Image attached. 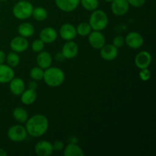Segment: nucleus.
<instances>
[{
    "label": "nucleus",
    "mask_w": 156,
    "mask_h": 156,
    "mask_svg": "<svg viewBox=\"0 0 156 156\" xmlns=\"http://www.w3.org/2000/svg\"><path fill=\"white\" fill-rule=\"evenodd\" d=\"M49 128V120L45 115L35 114L27 119L25 129L28 135L33 137H41L47 133Z\"/></svg>",
    "instance_id": "obj_1"
},
{
    "label": "nucleus",
    "mask_w": 156,
    "mask_h": 156,
    "mask_svg": "<svg viewBox=\"0 0 156 156\" xmlns=\"http://www.w3.org/2000/svg\"><path fill=\"white\" fill-rule=\"evenodd\" d=\"M43 80L46 85L52 88H56L62 85L65 80V73L58 67H49L44 69Z\"/></svg>",
    "instance_id": "obj_2"
},
{
    "label": "nucleus",
    "mask_w": 156,
    "mask_h": 156,
    "mask_svg": "<svg viewBox=\"0 0 156 156\" xmlns=\"http://www.w3.org/2000/svg\"><path fill=\"white\" fill-rule=\"evenodd\" d=\"M108 21L109 19L106 12L97 9L91 12L88 23L93 30L101 31L108 27Z\"/></svg>",
    "instance_id": "obj_3"
},
{
    "label": "nucleus",
    "mask_w": 156,
    "mask_h": 156,
    "mask_svg": "<svg viewBox=\"0 0 156 156\" xmlns=\"http://www.w3.org/2000/svg\"><path fill=\"white\" fill-rule=\"evenodd\" d=\"M34 6L31 2L23 0L18 1L12 8V14L18 20H26L31 17Z\"/></svg>",
    "instance_id": "obj_4"
},
{
    "label": "nucleus",
    "mask_w": 156,
    "mask_h": 156,
    "mask_svg": "<svg viewBox=\"0 0 156 156\" xmlns=\"http://www.w3.org/2000/svg\"><path fill=\"white\" fill-rule=\"evenodd\" d=\"M27 133L25 126L22 125H13L11 126L7 132V136L11 141L15 143L22 142L27 138Z\"/></svg>",
    "instance_id": "obj_5"
},
{
    "label": "nucleus",
    "mask_w": 156,
    "mask_h": 156,
    "mask_svg": "<svg viewBox=\"0 0 156 156\" xmlns=\"http://www.w3.org/2000/svg\"><path fill=\"white\" fill-rule=\"evenodd\" d=\"M88 43L92 48L95 50H101L106 44V39L101 31L91 30L88 34Z\"/></svg>",
    "instance_id": "obj_6"
},
{
    "label": "nucleus",
    "mask_w": 156,
    "mask_h": 156,
    "mask_svg": "<svg viewBox=\"0 0 156 156\" xmlns=\"http://www.w3.org/2000/svg\"><path fill=\"white\" fill-rule=\"evenodd\" d=\"M125 38V44L132 49H139L143 47L144 44V38L136 31H132L127 34Z\"/></svg>",
    "instance_id": "obj_7"
},
{
    "label": "nucleus",
    "mask_w": 156,
    "mask_h": 156,
    "mask_svg": "<svg viewBox=\"0 0 156 156\" xmlns=\"http://www.w3.org/2000/svg\"><path fill=\"white\" fill-rule=\"evenodd\" d=\"M10 46L11 50L15 53H23V52L26 51L29 47V43L27 38L21 36H17L12 38V41H10Z\"/></svg>",
    "instance_id": "obj_8"
},
{
    "label": "nucleus",
    "mask_w": 156,
    "mask_h": 156,
    "mask_svg": "<svg viewBox=\"0 0 156 156\" xmlns=\"http://www.w3.org/2000/svg\"><path fill=\"white\" fill-rule=\"evenodd\" d=\"M111 4V12L116 16H123L129 11V5L127 0H113Z\"/></svg>",
    "instance_id": "obj_9"
},
{
    "label": "nucleus",
    "mask_w": 156,
    "mask_h": 156,
    "mask_svg": "<svg viewBox=\"0 0 156 156\" xmlns=\"http://www.w3.org/2000/svg\"><path fill=\"white\" fill-rule=\"evenodd\" d=\"M152 57L150 53L146 51V50H143V51L137 53L136 56H135L134 62H135V65L136 66L137 68L142 69L149 68V66L152 63Z\"/></svg>",
    "instance_id": "obj_10"
},
{
    "label": "nucleus",
    "mask_w": 156,
    "mask_h": 156,
    "mask_svg": "<svg viewBox=\"0 0 156 156\" xmlns=\"http://www.w3.org/2000/svg\"><path fill=\"white\" fill-rule=\"evenodd\" d=\"M62 54L65 59H71L76 57L79 53V46L75 41H68L62 47Z\"/></svg>",
    "instance_id": "obj_11"
},
{
    "label": "nucleus",
    "mask_w": 156,
    "mask_h": 156,
    "mask_svg": "<svg viewBox=\"0 0 156 156\" xmlns=\"http://www.w3.org/2000/svg\"><path fill=\"white\" fill-rule=\"evenodd\" d=\"M34 152L38 156H50L53 154V144L47 140L37 142L34 146Z\"/></svg>",
    "instance_id": "obj_12"
},
{
    "label": "nucleus",
    "mask_w": 156,
    "mask_h": 156,
    "mask_svg": "<svg viewBox=\"0 0 156 156\" xmlns=\"http://www.w3.org/2000/svg\"><path fill=\"white\" fill-rule=\"evenodd\" d=\"M59 34L61 38L66 41H73L77 36L76 27L69 23L62 24L59 28Z\"/></svg>",
    "instance_id": "obj_13"
},
{
    "label": "nucleus",
    "mask_w": 156,
    "mask_h": 156,
    "mask_svg": "<svg viewBox=\"0 0 156 156\" xmlns=\"http://www.w3.org/2000/svg\"><path fill=\"white\" fill-rule=\"evenodd\" d=\"M118 56V48L113 44H105L100 50V56L105 61L114 60Z\"/></svg>",
    "instance_id": "obj_14"
},
{
    "label": "nucleus",
    "mask_w": 156,
    "mask_h": 156,
    "mask_svg": "<svg viewBox=\"0 0 156 156\" xmlns=\"http://www.w3.org/2000/svg\"><path fill=\"white\" fill-rule=\"evenodd\" d=\"M56 7L64 12H72L80 5V0H55Z\"/></svg>",
    "instance_id": "obj_15"
},
{
    "label": "nucleus",
    "mask_w": 156,
    "mask_h": 156,
    "mask_svg": "<svg viewBox=\"0 0 156 156\" xmlns=\"http://www.w3.org/2000/svg\"><path fill=\"white\" fill-rule=\"evenodd\" d=\"M40 39L44 43V44H52L55 42L57 39L58 34L56 29L52 27H44L40 32Z\"/></svg>",
    "instance_id": "obj_16"
},
{
    "label": "nucleus",
    "mask_w": 156,
    "mask_h": 156,
    "mask_svg": "<svg viewBox=\"0 0 156 156\" xmlns=\"http://www.w3.org/2000/svg\"><path fill=\"white\" fill-rule=\"evenodd\" d=\"M9 83L10 91L15 96H20L25 90V84L24 80L21 78L14 77Z\"/></svg>",
    "instance_id": "obj_17"
},
{
    "label": "nucleus",
    "mask_w": 156,
    "mask_h": 156,
    "mask_svg": "<svg viewBox=\"0 0 156 156\" xmlns=\"http://www.w3.org/2000/svg\"><path fill=\"white\" fill-rule=\"evenodd\" d=\"M36 62L38 66L41 67L43 69H46L51 66L52 62H53V57L49 52L41 51L38 53L37 56Z\"/></svg>",
    "instance_id": "obj_18"
},
{
    "label": "nucleus",
    "mask_w": 156,
    "mask_h": 156,
    "mask_svg": "<svg viewBox=\"0 0 156 156\" xmlns=\"http://www.w3.org/2000/svg\"><path fill=\"white\" fill-rule=\"evenodd\" d=\"M14 77L15 72L12 67L5 63L0 64V83H9Z\"/></svg>",
    "instance_id": "obj_19"
},
{
    "label": "nucleus",
    "mask_w": 156,
    "mask_h": 156,
    "mask_svg": "<svg viewBox=\"0 0 156 156\" xmlns=\"http://www.w3.org/2000/svg\"><path fill=\"white\" fill-rule=\"evenodd\" d=\"M35 32L34 26L29 22H23L18 27V33L20 36L27 38L33 36Z\"/></svg>",
    "instance_id": "obj_20"
},
{
    "label": "nucleus",
    "mask_w": 156,
    "mask_h": 156,
    "mask_svg": "<svg viewBox=\"0 0 156 156\" xmlns=\"http://www.w3.org/2000/svg\"><path fill=\"white\" fill-rule=\"evenodd\" d=\"M20 96H21V101L22 104H24V105H30L35 102L37 97V94L35 90L28 88V89L24 90Z\"/></svg>",
    "instance_id": "obj_21"
},
{
    "label": "nucleus",
    "mask_w": 156,
    "mask_h": 156,
    "mask_svg": "<svg viewBox=\"0 0 156 156\" xmlns=\"http://www.w3.org/2000/svg\"><path fill=\"white\" fill-rule=\"evenodd\" d=\"M64 156H83L84 152L82 148L75 143H69L63 149Z\"/></svg>",
    "instance_id": "obj_22"
},
{
    "label": "nucleus",
    "mask_w": 156,
    "mask_h": 156,
    "mask_svg": "<svg viewBox=\"0 0 156 156\" xmlns=\"http://www.w3.org/2000/svg\"><path fill=\"white\" fill-rule=\"evenodd\" d=\"M12 115H13L14 119L20 123H25L28 119V114H27V111L20 107L13 110Z\"/></svg>",
    "instance_id": "obj_23"
},
{
    "label": "nucleus",
    "mask_w": 156,
    "mask_h": 156,
    "mask_svg": "<svg viewBox=\"0 0 156 156\" xmlns=\"http://www.w3.org/2000/svg\"><path fill=\"white\" fill-rule=\"evenodd\" d=\"M31 16L34 19L38 21H43L46 20L48 17V12L47 9L44 7H36L34 8L33 12H32Z\"/></svg>",
    "instance_id": "obj_24"
},
{
    "label": "nucleus",
    "mask_w": 156,
    "mask_h": 156,
    "mask_svg": "<svg viewBox=\"0 0 156 156\" xmlns=\"http://www.w3.org/2000/svg\"><path fill=\"white\" fill-rule=\"evenodd\" d=\"M92 29H91V26H90L88 22H82L77 26L76 27V32L77 34L82 37H86L88 36L90 33L91 32Z\"/></svg>",
    "instance_id": "obj_25"
},
{
    "label": "nucleus",
    "mask_w": 156,
    "mask_h": 156,
    "mask_svg": "<svg viewBox=\"0 0 156 156\" xmlns=\"http://www.w3.org/2000/svg\"><path fill=\"white\" fill-rule=\"evenodd\" d=\"M5 61L7 62V65L14 68V67H16L19 65L20 56H18V53L12 51L11 53H8V55L6 56Z\"/></svg>",
    "instance_id": "obj_26"
},
{
    "label": "nucleus",
    "mask_w": 156,
    "mask_h": 156,
    "mask_svg": "<svg viewBox=\"0 0 156 156\" xmlns=\"http://www.w3.org/2000/svg\"><path fill=\"white\" fill-rule=\"evenodd\" d=\"M80 4L86 11L93 12L99 5L98 0H80Z\"/></svg>",
    "instance_id": "obj_27"
},
{
    "label": "nucleus",
    "mask_w": 156,
    "mask_h": 156,
    "mask_svg": "<svg viewBox=\"0 0 156 156\" xmlns=\"http://www.w3.org/2000/svg\"><path fill=\"white\" fill-rule=\"evenodd\" d=\"M44 74V69H41V67L37 66L34 67L30 71V77L31 78L32 80H34L36 82L37 81L43 80Z\"/></svg>",
    "instance_id": "obj_28"
},
{
    "label": "nucleus",
    "mask_w": 156,
    "mask_h": 156,
    "mask_svg": "<svg viewBox=\"0 0 156 156\" xmlns=\"http://www.w3.org/2000/svg\"><path fill=\"white\" fill-rule=\"evenodd\" d=\"M45 47V44L41 39H36L31 44V50L35 53H40L43 51Z\"/></svg>",
    "instance_id": "obj_29"
},
{
    "label": "nucleus",
    "mask_w": 156,
    "mask_h": 156,
    "mask_svg": "<svg viewBox=\"0 0 156 156\" xmlns=\"http://www.w3.org/2000/svg\"><path fill=\"white\" fill-rule=\"evenodd\" d=\"M151 76H152L151 72L148 68L142 69H140V73H139V76H140V79L142 81H143V82L149 81L150 79Z\"/></svg>",
    "instance_id": "obj_30"
},
{
    "label": "nucleus",
    "mask_w": 156,
    "mask_h": 156,
    "mask_svg": "<svg viewBox=\"0 0 156 156\" xmlns=\"http://www.w3.org/2000/svg\"><path fill=\"white\" fill-rule=\"evenodd\" d=\"M113 45L115 46L117 48H120L125 44V38L121 35H117L114 37L113 39Z\"/></svg>",
    "instance_id": "obj_31"
},
{
    "label": "nucleus",
    "mask_w": 156,
    "mask_h": 156,
    "mask_svg": "<svg viewBox=\"0 0 156 156\" xmlns=\"http://www.w3.org/2000/svg\"><path fill=\"white\" fill-rule=\"evenodd\" d=\"M64 147H65L64 143L61 140H56L53 143V151H55V152H61V151L63 150Z\"/></svg>",
    "instance_id": "obj_32"
},
{
    "label": "nucleus",
    "mask_w": 156,
    "mask_h": 156,
    "mask_svg": "<svg viewBox=\"0 0 156 156\" xmlns=\"http://www.w3.org/2000/svg\"><path fill=\"white\" fill-rule=\"evenodd\" d=\"M146 0H127L129 5H132L133 7L140 8L143 6L146 3Z\"/></svg>",
    "instance_id": "obj_33"
},
{
    "label": "nucleus",
    "mask_w": 156,
    "mask_h": 156,
    "mask_svg": "<svg viewBox=\"0 0 156 156\" xmlns=\"http://www.w3.org/2000/svg\"><path fill=\"white\" fill-rule=\"evenodd\" d=\"M37 88H38V84L37 83L36 81L33 80V81H31L30 83H29L28 88H30V89L35 90V91H36V90L37 89Z\"/></svg>",
    "instance_id": "obj_34"
},
{
    "label": "nucleus",
    "mask_w": 156,
    "mask_h": 156,
    "mask_svg": "<svg viewBox=\"0 0 156 156\" xmlns=\"http://www.w3.org/2000/svg\"><path fill=\"white\" fill-rule=\"evenodd\" d=\"M6 59V55L3 50H0V64L5 63Z\"/></svg>",
    "instance_id": "obj_35"
},
{
    "label": "nucleus",
    "mask_w": 156,
    "mask_h": 156,
    "mask_svg": "<svg viewBox=\"0 0 156 156\" xmlns=\"http://www.w3.org/2000/svg\"><path fill=\"white\" fill-rule=\"evenodd\" d=\"M56 59L57 61H62L65 58H64L63 55L62 54V53H58L56 54V56H55Z\"/></svg>",
    "instance_id": "obj_36"
},
{
    "label": "nucleus",
    "mask_w": 156,
    "mask_h": 156,
    "mask_svg": "<svg viewBox=\"0 0 156 156\" xmlns=\"http://www.w3.org/2000/svg\"><path fill=\"white\" fill-rule=\"evenodd\" d=\"M8 153L6 152V151L5 149L0 148V156H7Z\"/></svg>",
    "instance_id": "obj_37"
},
{
    "label": "nucleus",
    "mask_w": 156,
    "mask_h": 156,
    "mask_svg": "<svg viewBox=\"0 0 156 156\" xmlns=\"http://www.w3.org/2000/svg\"><path fill=\"white\" fill-rule=\"evenodd\" d=\"M105 2H108V3H111V2L113 1V0H105Z\"/></svg>",
    "instance_id": "obj_38"
},
{
    "label": "nucleus",
    "mask_w": 156,
    "mask_h": 156,
    "mask_svg": "<svg viewBox=\"0 0 156 156\" xmlns=\"http://www.w3.org/2000/svg\"><path fill=\"white\" fill-rule=\"evenodd\" d=\"M8 1V0H0V2H6Z\"/></svg>",
    "instance_id": "obj_39"
},
{
    "label": "nucleus",
    "mask_w": 156,
    "mask_h": 156,
    "mask_svg": "<svg viewBox=\"0 0 156 156\" xmlns=\"http://www.w3.org/2000/svg\"><path fill=\"white\" fill-rule=\"evenodd\" d=\"M18 1H23V0H18Z\"/></svg>",
    "instance_id": "obj_40"
}]
</instances>
